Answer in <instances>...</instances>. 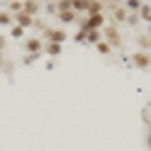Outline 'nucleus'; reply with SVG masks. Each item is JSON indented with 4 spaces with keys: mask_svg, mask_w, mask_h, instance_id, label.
Wrapping results in <instances>:
<instances>
[{
    "mask_svg": "<svg viewBox=\"0 0 151 151\" xmlns=\"http://www.w3.org/2000/svg\"><path fill=\"white\" fill-rule=\"evenodd\" d=\"M133 61L138 63V65H149V57H147V54H135Z\"/></svg>",
    "mask_w": 151,
    "mask_h": 151,
    "instance_id": "1",
    "label": "nucleus"
},
{
    "mask_svg": "<svg viewBox=\"0 0 151 151\" xmlns=\"http://www.w3.org/2000/svg\"><path fill=\"white\" fill-rule=\"evenodd\" d=\"M47 36H50L52 41H63L65 34H63V32H47Z\"/></svg>",
    "mask_w": 151,
    "mask_h": 151,
    "instance_id": "2",
    "label": "nucleus"
},
{
    "mask_svg": "<svg viewBox=\"0 0 151 151\" xmlns=\"http://www.w3.org/2000/svg\"><path fill=\"white\" fill-rule=\"evenodd\" d=\"M38 47H41V41H34V38H32V41H27V50H38Z\"/></svg>",
    "mask_w": 151,
    "mask_h": 151,
    "instance_id": "3",
    "label": "nucleus"
},
{
    "mask_svg": "<svg viewBox=\"0 0 151 151\" xmlns=\"http://www.w3.org/2000/svg\"><path fill=\"white\" fill-rule=\"evenodd\" d=\"M36 9H38V5H34V2H27V5H25V12L27 14H34Z\"/></svg>",
    "mask_w": 151,
    "mask_h": 151,
    "instance_id": "4",
    "label": "nucleus"
},
{
    "mask_svg": "<svg viewBox=\"0 0 151 151\" xmlns=\"http://www.w3.org/2000/svg\"><path fill=\"white\" fill-rule=\"evenodd\" d=\"M18 20L23 23V25H29L32 20H29V16H25V14H18Z\"/></svg>",
    "mask_w": 151,
    "mask_h": 151,
    "instance_id": "5",
    "label": "nucleus"
},
{
    "mask_svg": "<svg viewBox=\"0 0 151 151\" xmlns=\"http://www.w3.org/2000/svg\"><path fill=\"white\" fill-rule=\"evenodd\" d=\"M61 18L63 20H72V18H75V14H72V12H61Z\"/></svg>",
    "mask_w": 151,
    "mask_h": 151,
    "instance_id": "6",
    "label": "nucleus"
},
{
    "mask_svg": "<svg viewBox=\"0 0 151 151\" xmlns=\"http://www.w3.org/2000/svg\"><path fill=\"white\" fill-rule=\"evenodd\" d=\"M47 50H50V54H57V52H59V50H61V47H59V45H57V43H52V45H50V47H47Z\"/></svg>",
    "mask_w": 151,
    "mask_h": 151,
    "instance_id": "7",
    "label": "nucleus"
},
{
    "mask_svg": "<svg viewBox=\"0 0 151 151\" xmlns=\"http://www.w3.org/2000/svg\"><path fill=\"white\" fill-rule=\"evenodd\" d=\"M97 45H99V52H108V50H111L106 43H97Z\"/></svg>",
    "mask_w": 151,
    "mask_h": 151,
    "instance_id": "8",
    "label": "nucleus"
},
{
    "mask_svg": "<svg viewBox=\"0 0 151 151\" xmlns=\"http://www.w3.org/2000/svg\"><path fill=\"white\" fill-rule=\"evenodd\" d=\"M0 23H9V16H7V14H0Z\"/></svg>",
    "mask_w": 151,
    "mask_h": 151,
    "instance_id": "9",
    "label": "nucleus"
},
{
    "mask_svg": "<svg viewBox=\"0 0 151 151\" xmlns=\"http://www.w3.org/2000/svg\"><path fill=\"white\" fill-rule=\"evenodd\" d=\"M142 16H147V18H151V12H149V7H145V9H142Z\"/></svg>",
    "mask_w": 151,
    "mask_h": 151,
    "instance_id": "10",
    "label": "nucleus"
},
{
    "mask_svg": "<svg viewBox=\"0 0 151 151\" xmlns=\"http://www.w3.org/2000/svg\"><path fill=\"white\" fill-rule=\"evenodd\" d=\"M2 45H5V38H2V36H0V47H2Z\"/></svg>",
    "mask_w": 151,
    "mask_h": 151,
    "instance_id": "11",
    "label": "nucleus"
}]
</instances>
